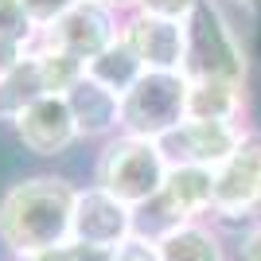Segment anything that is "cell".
<instances>
[{
  "label": "cell",
  "instance_id": "6da1fadb",
  "mask_svg": "<svg viewBox=\"0 0 261 261\" xmlns=\"http://www.w3.org/2000/svg\"><path fill=\"white\" fill-rule=\"evenodd\" d=\"M78 184L63 172H28L0 191V246L12 261L70 242Z\"/></svg>",
  "mask_w": 261,
  "mask_h": 261
},
{
  "label": "cell",
  "instance_id": "7a4b0ae2",
  "mask_svg": "<svg viewBox=\"0 0 261 261\" xmlns=\"http://www.w3.org/2000/svg\"><path fill=\"white\" fill-rule=\"evenodd\" d=\"M164 175H168V160L156 148V141L117 133L94 152V184L133 211L148 207L160 195Z\"/></svg>",
  "mask_w": 261,
  "mask_h": 261
},
{
  "label": "cell",
  "instance_id": "3957f363",
  "mask_svg": "<svg viewBox=\"0 0 261 261\" xmlns=\"http://www.w3.org/2000/svg\"><path fill=\"white\" fill-rule=\"evenodd\" d=\"M187 55H184V78H230V82H246L253 86V70L257 63L242 39L230 32L222 12L203 0L191 16H187Z\"/></svg>",
  "mask_w": 261,
  "mask_h": 261
},
{
  "label": "cell",
  "instance_id": "277c9868",
  "mask_svg": "<svg viewBox=\"0 0 261 261\" xmlns=\"http://www.w3.org/2000/svg\"><path fill=\"white\" fill-rule=\"evenodd\" d=\"M218 226L246 230L261 218V125H246L234 152L215 168V207Z\"/></svg>",
  "mask_w": 261,
  "mask_h": 261
},
{
  "label": "cell",
  "instance_id": "5b68a950",
  "mask_svg": "<svg viewBox=\"0 0 261 261\" xmlns=\"http://www.w3.org/2000/svg\"><path fill=\"white\" fill-rule=\"evenodd\" d=\"M179 121H187V78L179 70H144L121 98V133L160 141Z\"/></svg>",
  "mask_w": 261,
  "mask_h": 261
},
{
  "label": "cell",
  "instance_id": "8992f818",
  "mask_svg": "<svg viewBox=\"0 0 261 261\" xmlns=\"http://www.w3.org/2000/svg\"><path fill=\"white\" fill-rule=\"evenodd\" d=\"M121 12H113L101 0H78L70 12H63L55 23H47L43 32H35L32 47H51V51H63L70 59L86 66L90 59H98L109 43L121 39Z\"/></svg>",
  "mask_w": 261,
  "mask_h": 261
},
{
  "label": "cell",
  "instance_id": "52a82bcc",
  "mask_svg": "<svg viewBox=\"0 0 261 261\" xmlns=\"http://www.w3.org/2000/svg\"><path fill=\"white\" fill-rule=\"evenodd\" d=\"M8 133L16 141V148L35 156V160H63L78 144V129L63 94H43L39 101H32L8 125Z\"/></svg>",
  "mask_w": 261,
  "mask_h": 261
},
{
  "label": "cell",
  "instance_id": "ba28073f",
  "mask_svg": "<svg viewBox=\"0 0 261 261\" xmlns=\"http://www.w3.org/2000/svg\"><path fill=\"white\" fill-rule=\"evenodd\" d=\"M133 234H137V211L113 199L109 191H101L98 184H78L74 215H70V242L117 250Z\"/></svg>",
  "mask_w": 261,
  "mask_h": 261
},
{
  "label": "cell",
  "instance_id": "9c48e42d",
  "mask_svg": "<svg viewBox=\"0 0 261 261\" xmlns=\"http://www.w3.org/2000/svg\"><path fill=\"white\" fill-rule=\"evenodd\" d=\"M242 125H226V121H179L172 133H164L156 148L164 152L168 168L184 164V168H211L215 172L218 164L234 152V144L242 141Z\"/></svg>",
  "mask_w": 261,
  "mask_h": 261
},
{
  "label": "cell",
  "instance_id": "30bf717a",
  "mask_svg": "<svg viewBox=\"0 0 261 261\" xmlns=\"http://www.w3.org/2000/svg\"><path fill=\"white\" fill-rule=\"evenodd\" d=\"M121 39L133 47L144 70H179L187 55V28L179 20H160L148 12H129L121 20Z\"/></svg>",
  "mask_w": 261,
  "mask_h": 261
},
{
  "label": "cell",
  "instance_id": "8fae6325",
  "mask_svg": "<svg viewBox=\"0 0 261 261\" xmlns=\"http://www.w3.org/2000/svg\"><path fill=\"white\" fill-rule=\"evenodd\" d=\"M187 117L253 125V86L230 78H187Z\"/></svg>",
  "mask_w": 261,
  "mask_h": 261
},
{
  "label": "cell",
  "instance_id": "7c38bea8",
  "mask_svg": "<svg viewBox=\"0 0 261 261\" xmlns=\"http://www.w3.org/2000/svg\"><path fill=\"white\" fill-rule=\"evenodd\" d=\"M63 98L70 117H74L78 144H106L109 137L121 133V98L109 94L106 86H98L90 74H82Z\"/></svg>",
  "mask_w": 261,
  "mask_h": 261
},
{
  "label": "cell",
  "instance_id": "4fadbf2b",
  "mask_svg": "<svg viewBox=\"0 0 261 261\" xmlns=\"http://www.w3.org/2000/svg\"><path fill=\"white\" fill-rule=\"evenodd\" d=\"M156 250L160 261H230L222 226L215 218H191L168 226L164 234H156Z\"/></svg>",
  "mask_w": 261,
  "mask_h": 261
},
{
  "label": "cell",
  "instance_id": "5bb4252c",
  "mask_svg": "<svg viewBox=\"0 0 261 261\" xmlns=\"http://www.w3.org/2000/svg\"><path fill=\"white\" fill-rule=\"evenodd\" d=\"M43 94H47V82H43V70H39V59L28 51V59L12 74L0 78V129H8L12 121Z\"/></svg>",
  "mask_w": 261,
  "mask_h": 261
},
{
  "label": "cell",
  "instance_id": "9a60e30c",
  "mask_svg": "<svg viewBox=\"0 0 261 261\" xmlns=\"http://www.w3.org/2000/svg\"><path fill=\"white\" fill-rule=\"evenodd\" d=\"M86 74L94 78L98 86H106L109 94L125 98V94L133 90V82L144 74V66H141V59L133 55V47L125 43V39H117V43H109L98 59H90V63H86Z\"/></svg>",
  "mask_w": 261,
  "mask_h": 261
},
{
  "label": "cell",
  "instance_id": "2e32d148",
  "mask_svg": "<svg viewBox=\"0 0 261 261\" xmlns=\"http://www.w3.org/2000/svg\"><path fill=\"white\" fill-rule=\"evenodd\" d=\"M32 55L39 59V70H43V82H47V94H66L78 78L86 74V66L70 59L63 51H51V47H32Z\"/></svg>",
  "mask_w": 261,
  "mask_h": 261
},
{
  "label": "cell",
  "instance_id": "e0dca14e",
  "mask_svg": "<svg viewBox=\"0 0 261 261\" xmlns=\"http://www.w3.org/2000/svg\"><path fill=\"white\" fill-rule=\"evenodd\" d=\"M0 39H20V43L35 39V28L20 0H0Z\"/></svg>",
  "mask_w": 261,
  "mask_h": 261
},
{
  "label": "cell",
  "instance_id": "ac0fdd59",
  "mask_svg": "<svg viewBox=\"0 0 261 261\" xmlns=\"http://www.w3.org/2000/svg\"><path fill=\"white\" fill-rule=\"evenodd\" d=\"M23 12H28V20H32L35 32H43L47 23H55L63 12H70L78 4V0H20Z\"/></svg>",
  "mask_w": 261,
  "mask_h": 261
},
{
  "label": "cell",
  "instance_id": "d6986e66",
  "mask_svg": "<svg viewBox=\"0 0 261 261\" xmlns=\"http://www.w3.org/2000/svg\"><path fill=\"white\" fill-rule=\"evenodd\" d=\"M203 0H141L137 12H148V16H160V20H179L187 23V16L199 8Z\"/></svg>",
  "mask_w": 261,
  "mask_h": 261
},
{
  "label": "cell",
  "instance_id": "ffe728a7",
  "mask_svg": "<svg viewBox=\"0 0 261 261\" xmlns=\"http://www.w3.org/2000/svg\"><path fill=\"white\" fill-rule=\"evenodd\" d=\"M113 261H160V250H156V238L148 234H133L113 250Z\"/></svg>",
  "mask_w": 261,
  "mask_h": 261
},
{
  "label": "cell",
  "instance_id": "44dd1931",
  "mask_svg": "<svg viewBox=\"0 0 261 261\" xmlns=\"http://www.w3.org/2000/svg\"><path fill=\"white\" fill-rule=\"evenodd\" d=\"M28 51H32V43H20V39H0V78L12 74V70L28 59Z\"/></svg>",
  "mask_w": 261,
  "mask_h": 261
},
{
  "label": "cell",
  "instance_id": "7402d4cb",
  "mask_svg": "<svg viewBox=\"0 0 261 261\" xmlns=\"http://www.w3.org/2000/svg\"><path fill=\"white\" fill-rule=\"evenodd\" d=\"M238 261H261V218L242 230V238H238Z\"/></svg>",
  "mask_w": 261,
  "mask_h": 261
},
{
  "label": "cell",
  "instance_id": "603a6c76",
  "mask_svg": "<svg viewBox=\"0 0 261 261\" xmlns=\"http://www.w3.org/2000/svg\"><path fill=\"white\" fill-rule=\"evenodd\" d=\"M101 4H109V8L121 12V16H129V12H137V4H141V0H101Z\"/></svg>",
  "mask_w": 261,
  "mask_h": 261
}]
</instances>
